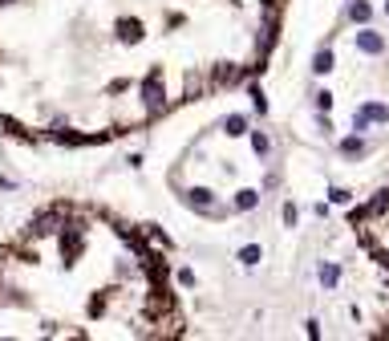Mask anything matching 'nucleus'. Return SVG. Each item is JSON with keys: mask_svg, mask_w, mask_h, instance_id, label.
Wrapping results in <instances>:
<instances>
[{"mask_svg": "<svg viewBox=\"0 0 389 341\" xmlns=\"http://www.w3.org/2000/svg\"><path fill=\"white\" fill-rule=\"evenodd\" d=\"M272 17H268V21H264V29H260V53H268V49H272Z\"/></svg>", "mask_w": 389, "mask_h": 341, "instance_id": "4468645a", "label": "nucleus"}, {"mask_svg": "<svg viewBox=\"0 0 389 341\" xmlns=\"http://www.w3.org/2000/svg\"><path fill=\"white\" fill-rule=\"evenodd\" d=\"M142 106H146L150 114H159L162 106H166V94H162V70H150V77L142 81Z\"/></svg>", "mask_w": 389, "mask_h": 341, "instance_id": "7ed1b4c3", "label": "nucleus"}, {"mask_svg": "<svg viewBox=\"0 0 389 341\" xmlns=\"http://www.w3.org/2000/svg\"><path fill=\"white\" fill-rule=\"evenodd\" d=\"M179 280H183L186 289H191V285H195V272H191V268H179Z\"/></svg>", "mask_w": 389, "mask_h": 341, "instance_id": "6ab92c4d", "label": "nucleus"}, {"mask_svg": "<svg viewBox=\"0 0 389 341\" xmlns=\"http://www.w3.org/2000/svg\"><path fill=\"white\" fill-rule=\"evenodd\" d=\"M183 203L191 212H199V216H223L219 195L211 191V187H191V191H183Z\"/></svg>", "mask_w": 389, "mask_h": 341, "instance_id": "f257e3e1", "label": "nucleus"}, {"mask_svg": "<svg viewBox=\"0 0 389 341\" xmlns=\"http://www.w3.org/2000/svg\"><path fill=\"white\" fill-rule=\"evenodd\" d=\"M118 41H122V45L142 41V24H138L134 17H122V21H118Z\"/></svg>", "mask_w": 389, "mask_h": 341, "instance_id": "423d86ee", "label": "nucleus"}, {"mask_svg": "<svg viewBox=\"0 0 389 341\" xmlns=\"http://www.w3.org/2000/svg\"><path fill=\"white\" fill-rule=\"evenodd\" d=\"M344 21H353V24H369V21H373V4H369V0H353V4L344 8Z\"/></svg>", "mask_w": 389, "mask_h": 341, "instance_id": "39448f33", "label": "nucleus"}, {"mask_svg": "<svg viewBox=\"0 0 389 341\" xmlns=\"http://www.w3.org/2000/svg\"><path fill=\"white\" fill-rule=\"evenodd\" d=\"M328 106H333V94H324L321 90V94H317V110H328Z\"/></svg>", "mask_w": 389, "mask_h": 341, "instance_id": "a211bd4d", "label": "nucleus"}, {"mask_svg": "<svg viewBox=\"0 0 389 341\" xmlns=\"http://www.w3.org/2000/svg\"><path fill=\"white\" fill-rule=\"evenodd\" d=\"M264 4H268V8H272V4H280V0H264Z\"/></svg>", "mask_w": 389, "mask_h": 341, "instance_id": "aec40b11", "label": "nucleus"}, {"mask_svg": "<svg viewBox=\"0 0 389 341\" xmlns=\"http://www.w3.org/2000/svg\"><path fill=\"white\" fill-rule=\"evenodd\" d=\"M328 199H333V203H349V191H344V187H328Z\"/></svg>", "mask_w": 389, "mask_h": 341, "instance_id": "f3484780", "label": "nucleus"}, {"mask_svg": "<svg viewBox=\"0 0 389 341\" xmlns=\"http://www.w3.org/2000/svg\"><path fill=\"white\" fill-rule=\"evenodd\" d=\"M365 150H369V146H365V138H361V134H349V138H341V154H344V159H361Z\"/></svg>", "mask_w": 389, "mask_h": 341, "instance_id": "1a4fd4ad", "label": "nucleus"}, {"mask_svg": "<svg viewBox=\"0 0 389 341\" xmlns=\"http://www.w3.org/2000/svg\"><path fill=\"white\" fill-rule=\"evenodd\" d=\"M223 134H228V138H244V134H252V126H248L244 114H228V118H223Z\"/></svg>", "mask_w": 389, "mask_h": 341, "instance_id": "6e6552de", "label": "nucleus"}, {"mask_svg": "<svg viewBox=\"0 0 389 341\" xmlns=\"http://www.w3.org/2000/svg\"><path fill=\"white\" fill-rule=\"evenodd\" d=\"M248 94L255 97V110H260V114H268V97H264V90H260V86H252Z\"/></svg>", "mask_w": 389, "mask_h": 341, "instance_id": "2eb2a0df", "label": "nucleus"}, {"mask_svg": "<svg viewBox=\"0 0 389 341\" xmlns=\"http://www.w3.org/2000/svg\"><path fill=\"white\" fill-rule=\"evenodd\" d=\"M312 73H333V49H321L312 57Z\"/></svg>", "mask_w": 389, "mask_h": 341, "instance_id": "f8f14e48", "label": "nucleus"}, {"mask_svg": "<svg viewBox=\"0 0 389 341\" xmlns=\"http://www.w3.org/2000/svg\"><path fill=\"white\" fill-rule=\"evenodd\" d=\"M252 150H255V154H260V159H264V154L272 150V138H268L264 130H252Z\"/></svg>", "mask_w": 389, "mask_h": 341, "instance_id": "ddd939ff", "label": "nucleus"}, {"mask_svg": "<svg viewBox=\"0 0 389 341\" xmlns=\"http://www.w3.org/2000/svg\"><path fill=\"white\" fill-rule=\"evenodd\" d=\"M296 219H300L296 203H284V223H288V228H296Z\"/></svg>", "mask_w": 389, "mask_h": 341, "instance_id": "dca6fc26", "label": "nucleus"}, {"mask_svg": "<svg viewBox=\"0 0 389 341\" xmlns=\"http://www.w3.org/2000/svg\"><path fill=\"white\" fill-rule=\"evenodd\" d=\"M0 4H8V0H0Z\"/></svg>", "mask_w": 389, "mask_h": 341, "instance_id": "4be33fe9", "label": "nucleus"}, {"mask_svg": "<svg viewBox=\"0 0 389 341\" xmlns=\"http://www.w3.org/2000/svg\"><path fill=\"white\" fill-rule=\"evenodd\" d=\"M337 285H341V268L333 264V260H324V264H321V289L333 292Z\"/></svg>", "mask_w": 389, "mask_h": 341, "instance_id": "9d476101", "label": "nucleus"}, {"mask_svg": "<svg viewBox=\"0 0 389 341\" xmlns=\"http://www.w3.org/2000/svg\"><path fill=\"white\" fill-rule=\"evenodd\" d=\"M231 207H235V212H255V207H260V191H255V187H239L235 199H231Z\"/></svg>", "mask_w": 389, "mask_h": 341, "instance_id": "0eeeda50", "label": "nucleus"}, {"mask_svg": "<svg viewBox=\"0 0 389 341\" xmlns=\"http://www.w3.org/2000/svg\"><path fill=\"white\" fill-rule=\"evenodd\" d=\"M373 122H377V126H386V122H389V106H381V102H365V106L353 114V130H357V134H369V126H373Z\"/></svg>", "mask_w": 389, "mask_h": 341, "instance_id": "f03ea898", "label": "nucleus"}, {"mask_svg": "<svg viewBox=\"0 0 389 341\" xmlns=\"http://www.w3.org/2000/svg\"><path fill=\"white\" fill-rule=\"evenodd\" d=\"M260 256H264V252H260V244L239 248V264H244V268H255V264H260Z\"/></svg>", "mask_w": 389, "mask_h": 341, "instance_id": "9b49d317", "label": "nucleus"}, {"mask_svg": "<svg viewBox=\"0 0 389 341\" xmlns=\"http://www.w3.org/2000/svg\"><path fill=\"white\" fill-rule=\"evenodd\" d=\"M386 13H389V0H386Z\"/></svg>", "mask_w": 389, "mask_h": 341, "instance_id": "412c9836", "label": "nucleus"}, {"mask_svg": "<svg viewBox=\"0 0 389 341\" xmlns=\"http://www.w3.org/2000/svg\"><path fill=\"white\" fill-rule=\"evenodd\" d=\"M357 45H361V53H386V37L377 33V29H369V24H361V33H357Z\"/></svg>", "mask_w": 389, "mask_h": 341, "instance_id": "20e7f679", "label": "nucleus"}]
</instances>
